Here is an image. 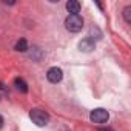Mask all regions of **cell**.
Listing matches in <instances>:
<instances>
[{
  "mask_svg": "<svg viewBox=\"0 0 131 131\" xmlns=\"http://www.w3.org/2000/svg\"><path fill=\"white\" fill-rule=\"evenodd\" d=\"M65 28L70 32H79L83 28V19L79 14H70L65 19Z\"/></svg>",
  "mask_w": 131,
  "mask_h": 131,
  "instance_id": "6da1fadb",
  "label": "cell"
},
{
  "mask_svg": "<svg viewBox=\"0 0 131 131\" xmlns=\"http://www.w3.org/2000/svg\"><path fill=\"white\" fill-rule=\"evenodd\" d=\"M29 117H31V120L37 125V126H45L48 122H49V116L45 113V111H42V110H31V113H29Z\"/></svg>",
  "mask_w": 131,
  "mask_h": 131,
  "instance_id": "7a4b0ae2",
  "label": "cell"
},
{
  "mask_svg": "<svg viewBox=\"0 0 131 131\" xmlns=\"http://www.w3.org/2000/svg\"><path fill=\"white\" fill-rule=\"evenodd\" d=\"M90 119H91V122H94V123H106L108 119H110V114H108V111L103 110V108H96V110L91 111Z\"/></svg>",
  "mask_w": 131,
  "mask_h": 131,
  "instance_id": "3957f363",
  "label": "cell"
},
{
  "mask_svg": "<svg viewBox=\"0 0 131 131\" xmlns=\"http://www.w3.org/2000/svg\"><path fill=\"white\" fill-rule=\"evenodd\" d=\"M62 77H63V71H62L60 68H57V67L49 68L48 73H46V79H48L51 83H59V82L62 80Z\"/></svg>",
  "mask_w": 131,
  "mask_h": 131,
  "instance_id": "277c9868",
  "label": "cell"
},
{
  "mask_svg": "<svg viewBox=\"0 0 131 131\" xmlns=\"http://www.w3.org/2000/svg\"><path fill=\"white\" fill-rule=\"evenodd\" d=\"M79 48H80V51H85V52L93 51V49H94V42H93V39H91V37L83 39V40L79 43Z\"/></svg>",
  "mask_w": 131,
  "mask_h": 131,
  "instance_id": "5b68a950",
  "label": "cell"
},
{
  "mask_svg": "<svg viewBox=\"0 0 131 131\" xmlns=\"http://www.w3.org/2000/svg\"><path fill=\"white\" fill-rule=\"evenodd\" d=\"M14 86H16V90L20 91V93H28V83H26L22 77H16V79H14Z\"/></svg>",
  "mask_w": 131,
  "mask_h": 131,
  "instance_id": "8992f818",
  "label": "cell"
},
{
  "mask_svg": "<svg viewBox=\"0 0 131 131\" xmlns=\"http://www.w3.org/2000/svg\"><path fill=\"white\" fill-rule=\"evenodd\" d=\"M67 9L70 14H79L80 11V3L77 2V0H70V2L67 3Z\"/></svg>",
  "mask_w": 131,
  "mask_h": 131,
  "instance_id": "52a82bcc",
  "label": "cell"
},
{
  "mask_svg": "<svg viewBox=\"0 0 131 131\" xmlns=\"http://www.w3.org/2000/svg\"><path fill=\"white\" fill-rule=\"evenodd\" d=\"M16 49L20 51V52H25V51L28 49V42H26L25 39H20V40L16 43Z\"/></svg>",
  "mask_w": 131,
  "mask_h": 131,
  "instance_id": "ba28073f",
  "label": "cell"
},
{
  "mask_svg": "<svg viewBox=\"0 0 131 131\" xmlns=\"http://www.w3.org/2000/svg\"><path fill=\"white\" fill-rule=\"evenodd\" d=\"M123 17H125V22L126 23H131V6L129 5L123 9Z\"/></svg>",
  "mask_w": 131,
  "mask_h": 131,
  "instance_id": "9c48e42d",
  "label": "cell"
},
{
  "mask_svg": "<svg viewBox=\"0 0 131 131\" xmlns=\"http://www.w3.org/2000/svg\"><path fill=\"white\" fill-rule=\"evenodd\" d=\"M99 131H113V129H111V128H100Z\"/></svg>",
  "mask_w": 131,
  "mask_h": 131,
  "instance_id": "30bf717a",
  "label": "cell"
},
{
  "mask_svg": "<svg viewBox=\"0 0 131 131\" xmlns=\"http://www.w3.org/2000/svg\"><path fill=\"white\" fill-rule=\"evenodd\" d=\"M2 126H3V117L0 116V128H2Z\"/></svg>",
  "mask_w": 131,
  "mask_h": 131,
  "instance_id": "8fae6325",
  "label": "cell"
},
{
  "mask_svg": "<svg viewBox=\"0 0 131 131\" xmlns=\"http://www.w3.org/2000/svg\"><path fill=\"white\" fill-rule=\"evenodd\" d=\"M0 90H5V86H3V85H2V83H0Z\"/></svg>",
  "mask_w": 131,
  "mask_h": 131,
  "instance_id": "7c38bea8",
  "label": "cell"
}]
</instances>
